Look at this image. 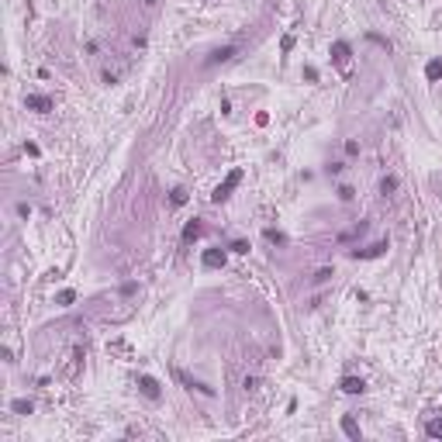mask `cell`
Returning <instances> with one entry per match:
<instances>
[{"mask_svg": "<svg viewBox=\"0 0 442 442\" xmlns=\"http://www.w3.org/2000/svg\"><path fill=\"white\" fill-rule=\"evenodd\" d=\"M187 201V190H173V204H183Z\"/></svg>", "mask_w": 442, "mask_h": 442, "instance_id": "obj_17", "label": "cell"}, {"mask_svg": "<svg viewBox=\"0 0 442 442\" xmlns=\"http://www.w3.org/2000/svg\"><path fill=\"white\" fill-rule=\"evenodd\" d=\"M397 190V180L394 177H383V183H380V194H394Z\"/></svg>", "mask_w": 442, "mask_h": 442, "instance_id": "obj_13", "label": "cell"}, {"mask_svg": "<svg viewBox=\"0 0 442 442\" xmlns=\"http://www.w3.org/2000/svg\"><path fill=\"white\" fill-rule=\"evenodd\" d=\"M201 263H204L207 269H218V266H225V252H221V249H207V252L201 256Z\"/></svg>", "mask_w": 442, "mask_h": 442, "instance_id": "obj_2", "label": "cell"}, {"mask_svg": "<svg viewBox=\"0 0 442 442\" xmlns=\"http://www.w3.org/2000/svg\"><path fill=\"white\" fill-rule=\"evenodd\" d=\"M328 276H332V269H318V273H315V283H325Z\"/></svg>", "mask_w": 442, "mask_h": 442, "instance_id": "obj_16", "label": "cell"}, {"mask_svg": "<svg viewBox=\"0 0 442 442\" xmlns=\"http://www.w3.org/2000/svg\"><path fill=\"white\" fill-rule=\"evenodd\" d=\"M342 432H346V435H349V439H359V425H356V421H353V418H349V414H346V418H342Z\"/></svg>", "mask_w": 442, "mask_h": 442, "instance_id": "obj_10", "label": "cell"}, {"mask_svg": "<svg viewBox=\"0 0 442 442\" xmlns=\"http://www.w3.org/2000/svg\"><path fill=\"white\" fill-rule=\"evenodd\" d=\"M383 249H387V242H377V245H370V249H363V252H359V249H356V252H353V256H356V259H373V256H380V252H383Z\"/></svg>", "mask_w": 442, "mask_h": 442, "instance_id": "obj_7", "label": "cell"}, {"mask_svg": "<svg viewBox=\"0 0 442 442\" xmlns=\"http://www.w3.org/2000/svg\"><path fill=\"white\" fill-rule=\"evenodd\" d=\"M332 59H335L339 66H346V62H349V45H346V42H335V45H332Z\"/></svg>", "mask_w": 442, "mask_h": 442, "instance_id": "obj_4", "label": "cell"}, {"mask_svg": "<svg viewBox=\"0 0 442 442\" xmlns=\"http://www.w3.org/2000/svg\"><path fill=\"white\" fill-rule=\"evenodd\" d=\"M138 387H142V394H145V397H152V401L159 397V383H156L152 377H142V380H138Z\"/></svg>", "mask_w": 442, "mask_h": 442, "instance_id": "obj_3", "label": "cell"}, {"mask_svg": "<svg viewBox=\"0 0 442 442\" xmlns=\"http://www.w3.org/2000/svg\"><path fill=\"white\" fill-rule=\"evenodd\" d=\"M266 238H269V242H287V238H283V235H280V232H273V228H269V232H266Z\"/></svg>", "mask_w": 442, "mask_h": 442, "instance_id": "obj_18", "label": "cell"}, {"mask_svg": "<svg viewBox=\"0 0 442 442\" xmlns=\"http://www.w3.org/2000/svg\"><path fill=\"white\" fill-rule=\"evenodd\" d=\"M235 56V45H225V49H218L211 59H207V66H218V62H225V59H232Z\"/></svg>", "mask_w": 442, "mask_h": 442, "instance_id": "obj_5", "label": "cell"}, {"mask_svg": "<svg viewBox=\"0 0 442 442\" xmlns=\"http://www.w3.org/2000/svg\"><path fill=\"white\" fill-rule=\"evenodd\" d=\"M11 408H14L18 414H31V401H14Z\"/></svg>", "mask_w": 442, "mask_h": 442, "instance_id": "obj_14", "label": "cell"}, {"mask_svg": "<svg viewBox=\"0 0 442 442\" xmlns=\"http://www.w3.org/2000/svg\"><path fill=\"white\" fill-rule=\"evenodd\" d=\"M363 387H366V383H363L359 377H346V380H342V390H346V394H363Z\"/></svg>", "mask_w": 442, "mask_h": 442, "instance_id": "obj_8", "label": "cell"}, {"mask_svg": "<svg viewBox=\"0 0 442 442\" xmlns=\"http://www.w3.org/2000/svg\"><path fill=\"white\" fill-rule=\"evenodd\" d=\"M238 183H242V170H232V173H228V180L214 187V194H211V201H214V204H221V201H228V197H232V190H235Z\"/></svg>", "mask_w": 442, "mask_h": 442, "instance_id": "obj_1", "label": "cell"}, {"mask_svg": "<svg viewBox=\"0 0 442 442\" xmlns=\"http://www.w3.org/2000/svg\"><path fill=\"white\" fill-rule=\"evenodd\" d=\"M25 104H28L31 111H49V107H52V100H49V97H38V93H31Z\"/></svg>", "mask_w": 442, "mask_h": 442, "instance_id": "obj_6", "label": "cell"}, {"mask_svg": "<svg viewBox=\"0 0 442 442\" xmlns=\"http://www.w3.org/2000/svg\"><path fill=\"white\" fill-rule=\"evenodd\" d=\"M425 432H428L432 439H442V418H432V421L425 425Z\"/></svg>", "mask_w": 442, "mask_h": 442, "instance_id": "obj_12", "label": "cell"}, {"mask_svg": "<svg viewBox=\"0 0 442 442\" xmlns=\"http://www.w3.org/2000/svg\"><path fill=\"white\" fill-rule=\"evenodd\" d=\"M73 301H76V294H73V290H62V294H59V304H62V308H69Z\"/></svg>", "mask_w": 442, "mask_h": 442, "instance_id": "obj_15", "label": "cell"}, {"mask_svg": "<svg viewBox=\"0 0 442 442\" xmlns=\"http://www.w3.org/2000/svg\"><path fill=\"white\" fill-rule=\"evenodd\" d=\"M201 232H204V228H201V221H190V225L183 228V242H194V238H197Z\"/></svg>", "mask_w": 442, "mask_h": 442, "instance_id": "obj_9", "label": "cell"}, {"mask_svg": "<svg viewBox=\"0 0 442 442\" xmlns=\"http://www.w3.org/2000/svg\"><path fill=\"white\" fill-rule=\"evenodd\" d=\"M425 76H428V80H439V76H442V59H432V62L425 66Z\"/></svg>", "mask_w": 442, "mask_h": 442, "instance_id": "obj_11", "label": "cell"}]
</instances>
